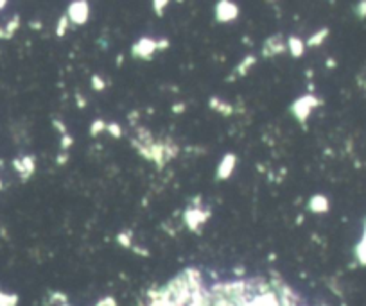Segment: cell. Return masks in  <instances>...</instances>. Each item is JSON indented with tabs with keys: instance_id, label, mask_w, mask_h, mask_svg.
Returning a JSON list of instances; mask_svg holds the SVG:
<instances>
[{
	"instance_id": "1",
	"label": "cell",
	"mask_w": 366,
	"mask_h": 306,
	"mask_svg": "<svg viewBox=\"0 0 366 306\" xmlns=\"http://www.w3.org/2000/svg\"><path fill=\"white\" fill-rule=\"evenodd\" d=\"M357 15L361 16V18H364V16H366V2H361V4H359Z\"/></svg>"
},
{
	"instance_id": "4",
	"label": "cell",
	"mask_w": 366,
	"mask_h": 306,
	"mask_svg": "<svg viewBox=\"0 0 366 306\" xmlns=\"http://www.w3.org/2000/svg\"><path fill=\"white\" fill-rule=\"evenodd\" d=\"M0 297H2V294H0Z\"/></svg>"
},
{
	"instance_id": "2",
	"label": "cell",
	"mask_w": 366,
	"mask_h": 306,
	"mask_svg": "<svg viewBox=\"0 0 366 306\" xmlns=\"http://www.w3.org/2000/svg\"><path fill=\"white\" fill-rule=\"evenodd\" d=\"M362 240H364V242H366V229H364V236H362Z\"/></svg>"
},
{
	"instance_id": "3",
	"label": "cell",
	"mask_w": 366,
	"mask_h": 306,
	"mask_svg": "<svg viewBox=\"0 0 366 306\" xmlns=\"http://www.w3.org/2000/svg\"><path fill=\"white\" fill-rule=\"evenodd\" d=\"M2 6H6V4H4V2H0V9H2Z\"/></svg>"
}]
</instances>
